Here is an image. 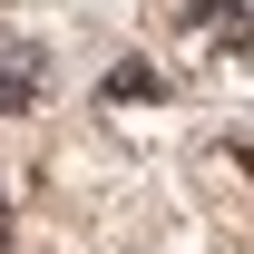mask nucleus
I'll use <instances>...</instances> for the list:
<instances>
[{
	"mask_svg": "<svg viewBox=\"0 0 254 254\" xmlns=\"http://www.w3.org/2000/svg\"><path fill=\"white\" fill-rule=\"evenodd\" d=\"M186 30L215 39V49H235V59H254V10L245 0H186Z\"/></svg>",
	"mask_w": 254,
	"mask_h": 254,
	"instance_id": "1",
	"label": "nucleus"
},
{
	"mask_svg": "<svg viewBox=\"0 0 254 254\" xmlns=\"http://www.w3.org/2000/svg\"><path fill=\"white\" fill-rule=\"evenodd\" d=\"M39 88H49V59L30 39H0V108H39Z\"/></svg>",
	"mask_w": 254,
	"mask_h": 254,
	"instance_id": "2",
	"label": "nucleus"
},
{
	"mask_svg": "<svg viewBox=\"0 0 254 254\" xmlns=\"http://www.w3.org/2000/svg\"><path fill=\"white\" fill-rule=\"evenodd\" d=\"M157 88H166L157 68H118V78H108V108H127V98H157Z\"/></svg>",
	"mask_w": 254,
	"mask_h": 254,
	"instance_id": "3",
	"label": "nucleus"
},
{
	"mask_svg": "<svg viewBox=\"0 0 254 254\" xmlns=\"http://www.w3.org/2000/svg\"><path fill=\"white\" fill-rule=\"evenodd\" d=\"M0 235H10V195H0Z\"/></svg>",
	"mask_w": 254,
	"mask_h": 254,
	"instance_id": "4",
	"label": "nucleus"
}]
</instances>
